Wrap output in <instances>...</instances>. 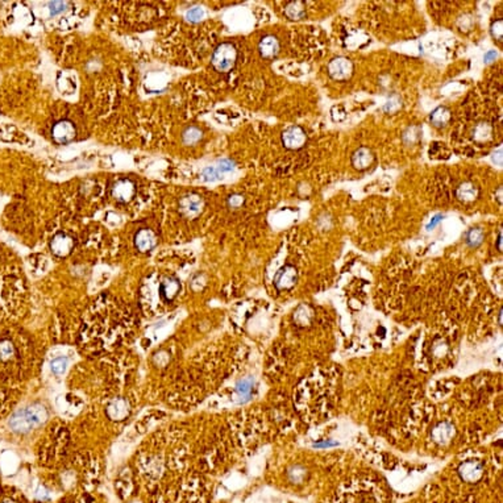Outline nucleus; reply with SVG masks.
I'll use <instances>...</instances> for the list:
<instances>
[{
    "mask_svg": "<svg viewBox=\"0 0 503 503\" xmlns=\"http://www.w3.org/2000/svg\"><path fill=\"white\" fill-rule=\"evenodd\" d=\"M66 364H68V361H66V358H64V357H60V358H56L53 362H52V370H53L56 374H61V373H64L65 372V368H66Z\"/></svg>",
    "mask_w": 503,
    "mask_h": 503,
    "instance_id": "nucleus-28",
    "label": "nucleus"
},
{
    "mask_svg": "<svg viewBox=\"0 0 503 503\" xmlns=\"http://www.w3.org/2000/svg\"><path fill=\"white\" fill-rule=\"evenodd\" d=\"M306 15H307L306 14V6L303 2L295 0V2H290L285 6V16L289 20L298 22V20L305 19Z\"/></svg>",
    "mask_w": 503,
    "mask_h": 503,
    "instance_id": "nucleus-14",
    "label": "nucleus"
},
{
    "mask_svg": "<svg viewBox=\"0 0 503 503\" xmlns=\"http://www.w3.org/2000/svg\"><path fill=\"white\" fill-rule=\"evenodd\" d=\"M282 142H284L286 149L299 150L307 142V133L299 125H293V127L287 128V129L284 131V133H282Z\"/></svg>",
    "mask_w": 503,
    "mask_h": 503,
    "instance_id": "nucleus-4",
    "label": "nucleus"
},
{
    "mask_svg": "<svg viewBox=\"0 0 503 503\" xmlns=\"http://www.w3.org/2000/svg\"><path fill=\"white\" fill-rule=\"evenodd\" d=\"M473 138L475 141H487L491 138V127L487 123H478L473 129Z\"/></svg>",
    "mask_w": 503,
    "mask_h": 503,
    "instance_id": "nucleus-23",
    "label": "nucleus"
},
{
    "mask_svg": "<svg viewBox=\"0 0 503 503\" xmlns=\"http://www.w3.org/2000/svg\"><path fill=\"white\" fill-rule=\"evenodd\" d=\"M179 206H181L182 212L186 213L187 216H195L202 211L204 203H203V199L200 196L191 194L182 198Z\"/></svg>",
    "mask_w": 503,
    "mask_h": 503,
    "instance_id": "nucleus-11",
    "label": "nucleus"
},
{
    "mask_svg": "<svg viewBox=\"0 0 503 503\" xmlns=\"http://www.w3.org/2000/svg\"><path fill=\"white\" fill-rule=\"evenodd\" d=\"M236 61H237V50L234 45L223 43L213 50L211 64L219 73H228L234 68Z\"/></svg>",
    "mask_w": 503,
    "mask_h": 503,
    "instance_id": "nucleus-1",
    "label": "nucleus"
},
{
    "mask_svg": "<svg viewBox=\"0 0 503 503\" xmlns=\"http://www.w3.org/2000/svg\"><path fill=\"white\" fill-rule=\"evenodd\" d=\"M178 289H179V284H178L177 280H167L161 285L162 295H165L167 299H171L174 295L177 294Z\"/></svg>",
    "mask_w": 503,
    "mask_h": 503,
    "instance_id": "nucleus-26",
    "label": "nucleus"
},
{
    "mask_svg": "<svg viewBox=\"0 0 503 503\" xmlns=\"http://www.w3.org/2000/svg\"><path fill=\"white\" fill-rule=\"evenodd\" d=\"M71 248V240L65 236V234H60L57 237L54 238L53 241V250L57 253V255H65L68 253Z\"/></svg>",
    "mask_w": 503,
    "mask_h": 503,
    "instance_id": "nucleus-25",
    "label": "nucleus"
},
{
    "mask_svg": "<svg viewBox=\"0 0 503 503\" xmlns=\"http://www.w3.org/2000/svg\"><path fill=\"white\" fill-rule=\"evenodd\" d=\"M114 194L119 200H128L133 194V186L129 181H120L115 186Z\"/></svg>",
    "mask_w": 503,
    "mask_h": 503,
    "instance_id": "nucleus-20",
    "label": "nucleus"
},
{
    "mask_svg": "<svg viewBox=\"0 0 503 503\" xmlns=\"http://www.w3.org/2000/svg\"><path fill=\"white\" fill-rule=\"evenodd\" d=\"M431 352H432L433 357L441 358L446 356V353L449 352V344L446 343L445 339L443 337H436L432 341V347H431Z\"/></svg>",
    "mask_w": 503,
    "mask_h": 503,
    "instance_id": "nucleus-22",
    "label": "nucleus"
},
{
    "mask_svg": "<svg viewBox=\"0 0 503 503\" xmlns=\"http://www.w3.org/2000/svg\"><path fill=\"white\" fill-rule=\"evenodd\" d=\"M458 475L468 483H475L483 475V465L477 460H468L458 466Z\"/></svg>",
    "mask_w": 503,
    "mask_h": 503,
    "instance_id": "nucleus-6",
    "label": "nucleus"
},
{
    "mask_svg": "<svg viewBox=\"0 0 503 503\" xmlns=\"http://www.w3.org/2000/svg\"><path fill=\"white\" fill-rule=\"evenodd\" d=\"M492 162L496 163L498 166H502V148L498 149V152L492 153Z\"/></svg>",
    "mask_w": 503,
    "mask_h": 503,
    "instance_id": "nucleus-35",
    "label": "nucleus"
},
{
    "mask_svg": "<svg viewBox=\"0 0 503 503\" xmlns=\"http://www.w3.org/2000/svg\"><path fill=\"white\" fill-rule=\"evenodd\" d=\"M46 414L45 410L41 407H31L27 411L19 412L18 415H15L11 419V425L14 431L18 432H27L29 429H32L36 424H39L45 419Z\"/></svg>",
    "mask_w": 503,
    "mask_h": 503,
    "instance_id": "nucleus-2",
    "label": "nucleus"
},
{
    "mask_svg": "<svg viewBox=\"0 0 503 503\" xmlns=\"http://www.w3.org/2000/svg\"><path fill=\"white\" fill-rule=\"evenodd\" d=\"M314 318V310L309 305L298 306L294 311V322L298 327H309Z\"/></svg>",
    "mask_w": 503,
    "mask_h": 503,
    "instance_id": "nucleus-15",
    "label": "nucleus"
},
{
    "mask_svg": "<svg viewBox=\"0 0 503 503\" xmlns=\"http://www.w3.org/2000/svg\"><path fill=\"white\" fill-rule=\"evenodd\" d=\"M128 412V406L125 403V400H115L114 403L111 404L108 408V414L111 418L114 419H123Z\"/></svg>",
    "mask_w": 503,
    "mask_h": 503,
    "instance_id": "nucleus-24",
    "label": "nucleus"
},
{
    "mask_svg": "<svg viewBox=\"0 0 503 503\" xmlns=\"http://www.w3.org/2000/svg\"><path fill=\"white\" fill-rule=\"evenodd\" d=\"M490 33L495 40L498 41H502L503 39V22L502 19H498L495 22L491 23V27H490Z\"/></svg>",
    "mask_w": 503,
    "mask_h": 503,
    "instance_id": "nucleus-27",
    "label": "nucleus"
},
{
    "mask_svg": "<svg viewBox=\"0 0 503 503\" xmlns=\"http://www.w3.org/2000/svg\"><path fill=\"white\" fill-rule=\"evenodd\" d=\"M52 135L58 144H68L75 137L74 124L69 120L58 121L57 124H54Z\"/></svg>",
    "mask_w": 503,
    "mask_h": 503,
    "instance_id": "nucleus-8",
    "label": "nucleus"
},
{
    "mask_svg": "<svg viewBox=\"0 0 503 503\" xmlns=\"http://www.w3.org/2000/svg\"><path fill=\"white\" fill-rule=\"evenodd\" d=\"M456 196L460 202L471 203L479 196V188L473 182H464L456 190Z\"/></svg>",
    "mask_w": 503,
    "mask_h": 503,
    "instance_id": "nucleus-12",
    "label": "nucleus"
},
{
    "mask_svg": "<svg viewBox=\"0 0 503 503\" xmlns=\"http://www.w3.org/2000/svg\"><path fill=\"white\" fill-rule=\"evenodd\" d=\"M499 324L502 326V310L499 311Z\"/></svg>",
    "mask_w": 503,
    "mask_h": 503,
    "instance_id": "nucleus-38",
    "label": "nucleus"
},
{
    "mask_svg": "<svg viewBox=\"0 0 503 503\" xmlns=\"http://www.w3.org/2000/svg\"><path fill=\"white\" fill-rule=\"evenodd\" d=\"M49 7H50V14L53 15V16H56V15L61 14V12L64 11L65 7H66V3H62V2H53V3L49 4Z\"/></svg>",
    "mask_w": 503,
    "mask_h": 503,
    "instance_id": "nucleus-32",
    "label": "nucleus"
},
{
    "mask_svg": "<svg viewBox=\"0 0 503 503\" xmlns=\"http://www.w3.org/2000/svg\"><path fill=\"white\" fill-rule=\"evenodd\" d=\"M485 240V232L479 227H473L465 234V242L470 248H478Z\"/></svg>",
    "mask_w": 503,
    "mask_h": 503,
    "instance_id": "nucleus-17",
    "label": "nucleus"
},
{
    "mask_svg": "<svg viewBox=\"0 0 503 503\" xmlns=\"http://www.w3.org/2000/svg\"><path fill=\"white\" fill-rule=\"evenodd\" d=\"M233 167L234 166H233V162H232V161L223 160L221 162H220L219 167H217V173H221V174L228 173V171L233 170Z\"/></svg>",
    "mask_w": 503,
    "mask_h": 503,
    "instance_id": "nucleus-33",
    "label": "nucleus"
},
{
    "mask_svg": "<svg viewBox=\"0 0 503 503\" xmlns=\"http://www.w3.org/2000/svg\"><path fill=\"white\" fill-rule=\"evenodd\" d=\"M337 445H339V443L332 441V440H319V441L312 443V448H316V449H328V448H333V446Z\"/></svg>",
    "mask_w": 503,
    "mask_h": 503,
    "instance_id": "nucleus-30",
    "label": "nucleus"
},
{
    "mask_svg": "<svg viewBox=\"0 0 503 503\" xmlns=\"http://www.w3.org/2000/svg\"><path fill=\"white\" fill-rule=\"evenodd\" d=\"M244 200L245 199L242 195H230L229 198H228V206L232 207V208H240L244 204Z\"/></svg>",
    "mask_w": 503,
    "mask_h": 503,
    "instance_id": "nucleus-29",
    "label": "nucleus"
},
{
    "mask_svg": "<svg viewBox=\"0 0 503 503\" xmlns=\"http://www.w3.org/2000/svg\"><path fill=\"white\" fill-rule=\"evenodd\" d=\"M203 15L204 14H203L202 10L196 7V8H192V10H190V11L186 14V18H187L190 22L195 23V22H199V20L203 18Z\"/></svg>",
    "mask_w": 503,
    "mask_h": 503,
    "instance_id": "nucleus-31",
    "label": "nucleus"
},
{
    "mask_svg": "<svg viewBox=\"0 0 503 503\" xmlns=\"http://www.w3.org/2000/svg\"><path fill=\"white\" fill-rule=\"evenodd\" d=\"M281 49L280 41L277 39L276 36L273 35H268L265 37H263V40L260 41L259 45V50L260 54L263 56L264 58H274L278 56Z\"/></svg>",
    "mask_w": 503,
    "mask_h": 503,
    "instance_id": "nucleus-10",
    "label": "nucleus"
},
{
    "mask_svg": "<svg viewBox=\"0 0 503 503\" xmlns=\"http://www.w3.org/2000/svg\"><path fill=\"white\" fill-rule=\"evenodd\" d=\"M431 123H432L433 127L436 128H443L445 127L450 120V111L444 106H440L437 108L432 111L431 114Z\"/></svg>",
    "mask_w": 503,
    "mask_h": 503,
    "instance_id": "nucleus-16",
    "label": "nucleus"
},
{
    "mask_svg": "<svg viewBox=\"0 0 503 503\" xmlns=\"http://www.w3.org/2000/svg\"><path fill=\"white\" fill-rule=\"evenodd\" d=\"M135 244L138 250L148 252L152 250L157 244L156 234L150 229H140L135 236Z\"/></svg>",
    "mask_w": 503,
    "mask_h": 503,
    "instance_id": "nucleus-13",
    "label": "nucleus"
},
{
    "mask_svg": "<svg viewBox=\"0 0 503 503\" xmlns=\"http://www.w3.org/2000/svg\"><path fill=\"white\" fill-rule=\"evenodd\" d=\"M298 281V272L297 268L293 265H285L282 266L274 276V286L280 291L290 290L295 286Z\"/></svg>",
    "mask_w": 503,
    "mask_h": 503,
    "instance_id": "nucleus-5",
    "label": "nucleus"
},
{
    "mask_svg": "<svg viewBox=\"0 0 503 503\" xmlns=\"http://www.w3.org/2000/svg\"><path fill=\"white\" fill-rule=\"evenodd\" d=\"M456 436V428L449 422H440L435 425L431 431V437L436 444L446 445L449 444Z\"/></svg>",
    "mask_w": 503,
    "mask_h": 503,
    "instance_id": "nucleus-7",
    "label": "nucleus"
},
{
    "mask_svg": "<svg viewBox=\"0 0 503 503\" xmlns=\"http://www.w3.org/2000/svg\"><path fill=\"white\" fill-rule=\"evenodd\" d=\"M374 162V153L372 149L361 146L352 154V165L356 170H366Z\"/></svg>",
    "mask_w": 503,
    "mask_h": 503,
    "instance_id": "nucleus-9",
    "label": "nucleus"
},
{
    "mask_svg": "<svg viewBox=\"0 0 503 503\" xmlns=\"http://www.w3.org/2000/svg\"><path fill=\"white\" fill-rule=\"evenodd\" d=\"M495 58H496V53L494 52V50H491V52H487V53L485 54L483 61H485L486 64H490V62H492V61L495 60Z\"/></svg>",
    "mask_w": 503,
    "mask_h": 503,
    "instance_id": "nucleus-36",
    "label": "nucleus"
},
{
    "mask_svg": "<svg viewBox=\"0 0 503 503\" xmlns=\"http://www.w3.org/2000/svg\"><path fill=\"white\" fill-rule=\"evenodd\" d=\"M253 386H255V379L253 378H244L238 381L236 385V390H237L238 397L241 398L240 402H246L250 399L252 393H253Z\"/></svg>",
    "mask_w": 503,
    "mask_h": 503,
    "instance_id": "nucleus-18",
    "label": "nucleus"
},
{
    "mask_svg": "<svg viewBox=\"0 0 503 503\" xmlns=\"http://www.w3.org/2000/svg\"><path fill=\"white\" fill-rule=\"evenodd\" d=\"M496 248H498V250L499 252H502V232H499V234H498V240H496Z\"/></svg>",
    "mask_w": 503,
    "mask_h": 503,
    "instance_id": "nucleus-37",
    "label": "nucleus"
},
{
    "mask_svg": "<svg viewBox=\"0 0 503 503\" xmlns=\"http://www.w3.org/2000/svg\"><path fill=\"white\" fill-rule=\"evenodd\" d=\"M443 219H444V215H441V213H439V215H436V216H433L432 219H431V221H429V224L427 225V229L428 230H431V229H433V228L437 225L439 223H441L443 221Z\"/></svg>",
    "mask_w": 503,
    "mask_h": 503,
    "instance_id": "nucleus-34",
    "label": "nucleus"
},
{
    "mask_svg": "<svg viewBox=\"0 0 503 503\" xmlns=\"http://www.w3.org/2000/svg\"><path fill=\"white\" fill-rule=\"evenodd\" d=\"M327 70L331 78L335 81H348L353 75V64L347 57H336L330 61Z\"/></svg>",
    "mask_w": 503,
    "mask_h": 503,
    "instance_id": "nucleus-3",
    "label": "nucleus"
},
{
    "mask_svg": "<svg viewBox=\"0 0 503 503\" xmlns=\"http://www.w3.org/2000/svg\"><path fill=\"white\" fill-rule=\"evenodd\" d=\"M203 137V132L196 127H188L183 131L182 140L186 145H195Z\"/></svg>",
    "mask_w": 503,
    "mask_h": 503,
    "instance_id": "nucleus-21",
    "label": "nucleus"
},
{
    "mask_svg": "<svg viewBox=\"0 0 503 503\" xmlns=\"http://www.w3.org/2000/svg\"><path fill=\"white\" fill-rule=\"evenodd\" d=\"M287 477H289V479H290L293 483L299 485V483H303V482L307 479V477H309V471H307V469H306L305 466H302V465H293V466H290L289 470H287Z\"/></svg>",
    "mask_w": 503,
    "mask_h": 503,
    "instance_id": "nucleus-19",
    "label": "nucleus"
}]
</instances>
